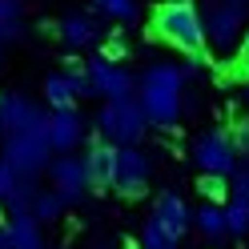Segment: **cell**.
I'll list each match as a JSON object with an SVG mask.
<instances>
[{
	"label": "cell",
	"instance_id": "25",
	"mask_svg": "<svg viewBox=\"0 0 249 249\" xmlns=\"http://www.w3.org/2000/svg\"><path fill=\"white\" fill-rule=\"evenodd\" d=\"M229 145H233V153H249V121H237V124H233Z\"/></svg>",
	"mask_w": 249,
	"mask_h": 249
},
{
	"label": "cell",
	"instance_id": "13",
	"mask_svg": "<svg viewBox=\"0 0 249 249\" xmlns=\"http://www.w3.org/2000/svg\"><path fill=\"white\" fill-rule=\"evenodd\" d=\"M153 221H157L165 233H173V237L181 241V237H185V229L193 225V217H189V205H185L177 193H161V197H157V209H153Z\"/></svg>",
	"mask_w": 249,
	"mask_h": 249
},
{
	"label": "cell",
	"instance_id": "19",
	"mask_svg": "<svg viewBox=\"0 0 249 249\" xmlns=\"http://www.w3.org/2000/svg\"><path fill=\"white\" fill-rule=\"evenodd\" d=\"M28 213H33L36 221H56V217L65 213V197H60L56 189H53V193H36V197H33V209H28Z\"/></svg>",
	"mask_w": 249,
	"mask_h": 249
},
{
	"label": "cell",
	"instance_id": "5",
	"mask_svg": "<svg viewBox=\"0 0 249 249\" xmlns=\"http://www.w3.org/2000/svg\"><path fill=\"white\" fill-rule=\"evenodd\" d=\"M193 165L201 173H217V177H229L233 165H237V153L229 145V133L221 129H209L193 141Z\"/></svg>",
	"mask_w": 249,
	"mask_h": 249
},
{
	"label": "cell",
	"instance_id": "30",
	"mask_svg": "<svg viewBox=\"0 0 249 249\" xmlns=\"http://www.w3.org/2000/svg\"><path fill=\"white\" fill-rule=\"evenodd\" d=\"M0 249H12V245H8V229H4V225H0Z\"/></svg>",
	"mask_w": 249,
	"mask_h": 249
},
{
	"label": "cell",
	"instance_id": "16",
	"mask_svg": "<svg viewBox=\"0 0 249 249\" xmlns=\"http://www.w3.org/2000/svg\"><path fill=\"white\" fill-rule=\"evenodd\" d=\"M193 221H197V229L205 233L213 245L229 237V233H225V213H221V205H209V201H205V205L197 209V217H193Z\"/></svg>",
	"mask_w": 249,
	"mask_h": 249
},
{
	"label": "cell",
	"instance_id": "27",
	"mask_svg": "<svg viewBox=\"0 0 249 249\" xmlns=\"http://www.w3.org/2000/svg\"><path fill=\"white\" fill-rule=\"evenodd\" d=\"M124 49H129V44H124V36H108L101 56H105V60H121V56H124Z\"/></svg>",
	"mask_w": 249,
	"mask_h": 249
},
{
	"label": "cell",
	"instance_id": "10",
	"mask_svg": "<svg viewBox=\"0 0 249 249\" xmlns=\"http://www.w3.org/2000/svg\"><path fill=\"white\" fill-rule=\"evenodd\" d=\"M49 177H53V189L65 197V205H69V201H81V193L89 189L85 161H76V157H56L49 165Z\"/></svg>",
	"mask_w": 249,
	"mask_h": 249
},
{
	"label": "cell",
	"instance_id": "4",
	"mask_svg": "<svg viewBox=\"0 0 249 249\" xmlns=\"http://www.w3.org/2000/svg\"><path fill=\"white\" fill-rule=\"evenodd\" d=\"M49 153L53 149H49V137H44V121L24 129V133H12L4 141V161L17 177H36L49 165Z\"/></svg>",
	"mask_w": 249,
	"mask_h": 249
},
{
	"label": "cell",
	"instance_id": "29",
	"mask_svg": "<svg viewBox=\"0 0 249 249\" xmlns=\"http://www.w3.org/2000/svg\"><path fill=\"white\" fill-rule=\"evenodd\" d=\"M237 69L249 76V33H245V40H241V56H237Z\"/></svg>",
	"mask_w": 249,
	"mask_h": 249
},
{
	"label": "cell",
	"instance_id": "2",
	"mask_svg": "<svg viewBox=\"0 0 249 249\" xmlns=\"http://www.w3.org/2000/svg\"><path fill=\"white\" fill-rule=\"evenodd\" d=\"M185 76H189V69H181V65H149V69H145L137 105H141V113H145L149 124L173 129V124L181 121V108H185V105H181Z\"/></svg>",
	"mask_w": 249,
	"mask_h": 249
},
{
	"label": "cell",
	"instance_id": "11",
	"mask_svg": "<svg viewBox=\"0 0 249 249\" xmlns=\"http://www.w3.org/2000/svg\"><path fill=\"white\" fill-rule=\"evenodd\" d=\"M241 20H245V4L241 0H225L209 12V40L217 49H229L233 40L241 36Z\"/></svg>",
	"mask_w": 249,
	"mask_h": 249
},
{
	"label": "cell",
	"instance_id": "31",
	"mask_svg": "<svg viewBox=\"0 0 249 249\" xmlns=\"http://www.w3.org/2000/svg\"><path fill=\"white\" fill-rule=\"evenodd\" d=\"M124 249H141V245H137V241H129V245H124Z\"/></svg>",
	"mask_w": 249,
	"mask_h": 249
},
{
	"label": "cell",
	"instance_id": "12",
	"mask_svg": "<svg viewBox=\"0 0 249 249\" xmlns=\"http://www.w3.org/2000/svg\"><path fill=\"white\" fill-rule=\"evenodd\" d=\"M85 173L92 189H113V173H117V145L97 141L85 157Z\"/></svg>",
	"mask_w": 249,
	"mask_h": 249
},
{
	"label": "cell",
	"instance_id": "21",
	"mask_svg": "<svg viewBox=\"0 0 249 249\" xmlns=\"http://www.w3.org/2000/svg\"><path fill=\"white\" fill-rule=\"evenodd\" d=\"M137 245H141V249H181V241L173 237V233H165L153 217L145 221V233H141V241H137Z\"/></svg>",
	"mask_w": 249,
	"mask_h": 249
},
{
	"label": "cell",
	"instance_id": "8",
	"mask_svg": "<svg viewBox=\"0 0 249 249\" xmlns=\"http://www.w3.org/2000/svg\"><path fill=\"white\" fill-rule=\"evenodd\" d=\"M44 137H49V149L56 153H69L72 145H81L85 137V117L76 108H53L44 117Z\"/></svg>",
	"mask_w": 249,
	"mask_h": 249
},
{
	"label": "cell",
	"instance_id": "32",
	"mask_svg": "<svg viewBox=\"0 0 249 249\" xmlns=\"http://www.w3.org/2000/svg\"><path fill=\"white\" fill-rule=\"evenodd\" d=\"M0 60H4V44H0Z\"/></svg>",
	"mask_w": 249,
	"mask_h": 249
},
{
	"label": "cell",
	"instance_id": "26",
	"mask_svg": "<svg viewBox=\"0 0 249 249\" xmlns=\"http://www.w3.org/2000/svg\"><path fill=\"white\" fill-rule=\"evenodd\" d=\"M20 24V0H0V28Z\"/></svg>",
	"mask_w": 249,
	"mask_h": 249
},
{
	"label": "cell",
	"instance_id": "28",
	"mask_svg": "<svg viewBox=\"0 0 249 249\" xmlns=\"http://www.w3.org/2000/svg\"><path fill=\"white\" fill-rule=\"evenodd\" d=\"M12 185H17V173L8 169V161H0V201L12 193Z\"/></svg>",
	"mask_w": 249,
	"mask_h": 249
},
{
	"label": "cell",
	"instance_id": "3",
	"mask_svg": "<svg viewBox=\"0 0 249 249\" xmlns=\"http://www.w3.org/2000/svg\"><path fill=\"white\" fill-rule=\"evenodd\" d=\"M145 113H141V105H137L133 97H124V101H108L101 113H97V133H101V141L108 145H133V141H141L145 137Z\"/></svg>",
	"mask_w": 249,
	"mask_h": 249
},
{
	"label": "cell",
	"instance_id": "20",
	"mask_svg": "<svg viewBox=\"0 0 249 249\" xmlns=\"http://www.w3.org/2000/svg\"><path fill=\"white\" fill-rule=\"evenodd\" d=\"M44 97H49V105L53 108H72V85L65 81V72H53L49 81H44Z\"/></svg>",
	"mask_w": 249,
	"mask_h": 249
},
{
	"label": "cell",
	"instance_id": "18",
	"mask_svg": "<svg viewBox=\"0 0 249 249\" xmlns=\"http://www.w3.org/2000/svg\"><path fill=\"white\" fill-rule=\"evenodd\" d=\"M40 189H36V177H17V185H12V193L4 197V205L12 209V217L17 213H28L33 209V197H36Z\"/></svg>",
	"mask_w": 249,
	"mask_h": 249
},
{
	"label": "cell",
	"instance_id": "15",
	"mask_svg": "<svg viewBox=\"0 0 249 249\" xmlns=\"http://www.w3.org/2000/svg\"><path fill=\"white\" fill-rule=\"evenodd\" d=\"M4 229H8V245H12V249H44L40 221H36L33 213H17Z\"/></svg>",
	"mask_w": 249,
	"mask_h": 249
},
{
	"label": "cell",
	"instance_id": "1",
	"mask_svg": "<svg viewBox=\"0 0 249 249\" xmlns=\"http://www.w3.org/2000/svg\"><path fill=\"white\" fill-rule=\"evenodd\" d=\"M149 36L181 49L189 56V69L205 65V24H201L193 0H165L149 20Z\"/></svg>",
	"mask_w": 249,
	"mask_h": 249
},
{
	"label": "cell",
	"instance_id": "23",
	"mask_svg": "<svg viewBox=\"0 0 249 249\" xmlns=\"http://www.w3.org/2000/svg\"><path fill=\"white\" fill-rule=\"evenodd\" d=\"M92 4H97V12H105L113 20H133L137 17V0H92Z\"/></svg>",
	"mask_w": 249,
	"mask_h": 249
},
{
	"label": "cell",
	"instance_id": "14",
	"mask_svg": "<svg viewBox=\"0 0 249 249\" xmlns=\"http://www.w3.org/2000/svg\"><path fill=\"white\" fill-rule=\"evenodd\" d=\"M97 36H101V28H97L92 17H85V12H69V17L60 20V40H65L69 49H89Z\"/></svg>",
	"mask_w": 249,
	"mask_h": 249
},
{
	"label": "cell",
	"instance_id": "17",
	"mask_svg": "<svg viewBox=\"0 0 249 249\" xmlns=\"http://www.w3.org/2000/svg\"><path fill=\"white\" fill-rule=\"evenodd\" d=\"M225 233L245 237L249 233V197H225Z\"/></svg>",
	"mask_w": 249,
	"mask_h": 249
},
{
	"label": "cell",
	"instance_id": "6",
	"mask_svg": "<svg viewBox=\"0 0 249 249\" xmlns=\"http://www.w3.org/2000/svg\"><path fill=\"white\" fill-rule=\"evenodd\" d=\"M153 177V165L141 149H133V145H124L117 149V173H113V189L121 197H141L145 193V185Z\"/></svg>",
	"mask_w": 249,
	"mask_h": 249
},
{
	"label": "cell",
	"instance_id": "22",
	"mask_svg": "<svg viewBox=\"0 0 249 249\" xmlns=\"http://www.w3.org/2000/svg\"><path fill=\"white\" fill-rule=\"evenodd\" d=\"M197 193L205 197L209 205H225V197H229V181H225V177H217V173H201Z\"/></svg>",
	"mask_w": 249,
	"mask_h": 249
},
{
	"label": "cell",
	"instance_id": "9",
	"mask_svg": "<svg viewBox=\"0 0 249 249\" xmlns=\"http://www.w3.org/2000/svg\"><path fill=\"white\" fill-rule=\"evenodd\" d=\"M40 121H44V113L24 97V92H0V133L4 137L24 133V129H33Z\"/></svg>",
	"mask_w": 249,
	"mask_h": 249
},
{
	"label": "cell",
	"instance_id": "7",
	"mask_svg": "<svg viewBox=\"0 0 249 249\" xmlns=\"http://www.w3.org/2000/svg\"><path fill=\"white\" fill-rule=\"evenodd\" d=\"M85 72H89L92 92H101L105 101H124V97H133V76H129V69H124V65H117V60L92 56L89 65H85Z\"/></svg>",
	"mask_w": 249,
	"mask_h": 249
},
{
	"label": "cell",
	"instance_id": "24",
	"mask_svg": "<svg viewBox=\"0 0 249 249\" xmlns=\"http://www.w3.org/2000/svg\"><path fill=\"white\" fill-rule=\"evenodd\" d=\"M65 81L72 85V97H89V92H92L89 72H85V65H81V60H69V65H65Z\"/></svg>",
	"mask_w": 249,
	"mask_h": 249
}]
</instances>
